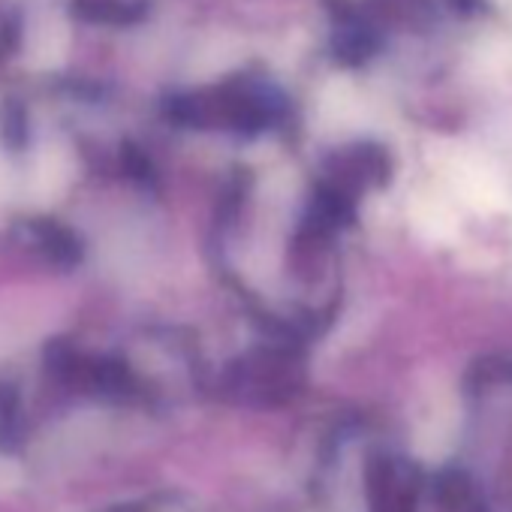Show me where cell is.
Wrapping results in <instances>:
<instances>
[{
    "mask_svg": "<svg viewBox=\"0 0 512 512\" xmlns=\"http://www.w3.org/2000/svg\"><path fill=\"white\" fill-rule=\"evenodd\" d=\"M28 241L40 247L46 260L55 266H73L79 260V241L58 226H37L34 232H28Z\"/></svg>",
    "mask_w": 512,
    "mask_h": 512,
    "instance_id": "obj_1",
    "label": "cell"
},
{
    "mask_svg": "<svg viewBox=\"0 0 512 512\" xmlns=\"http://www.w3.org/2000/svg\"><path fill=\"white\" fill-rule=\"evenodd\" d=\"M22 431V413H19V395L13 386H0V449H13L19 443Z\"/></svg>",
    "mask_w": 512,
    "mask_h": 512,
    "instance_id": "obj_2",
    "label": "cell"
}]
</instances>
